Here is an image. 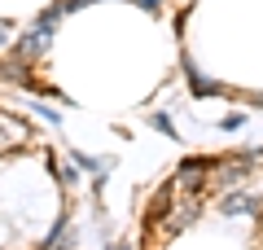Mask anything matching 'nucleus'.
Here are the masks:
<instances>
[{"label":"nucleus","instance_id":"nucleus-3","mask_svg":"<svg viewBox=\"0 0 263 250\" xmlns=\"http://www.w3.org/2000/svg\"><path fill=\"white\" fill-rule=\"evenodd\" d=\"M9 44V27H5V22H0V48Z\"/></svg>","mask_w":263,"mask_h":250},{"label":"nucleus","instance_id":"nucleus-1","mask_svg":"<svg viewBox=\"0 0 263 250\" xmlns=\"http://www.w3.org/2000/svg\"><path fill=\"white\" fill-rule=\"evenodd\" d=\"M27 136H31V128H27V123L0 110V149H5V145H18V140H27Z\"/></svg>","mask_w":263,"mask_h":250},{"label":"nucleus","instance_id":"nucleus-2","mask_svg":"<svg viewBox=\"0 0 263 250\" xmlns=\"http://www.w3.org/2000/svg\"><path fill=\"white\" fill-rule=\"evenodd\" d=\"M149 123H154L158 132H167V136H176V128H171V119H167V114H149Z\"/></svg>","mask_w":263,"mask_h":250}]
</instances>
